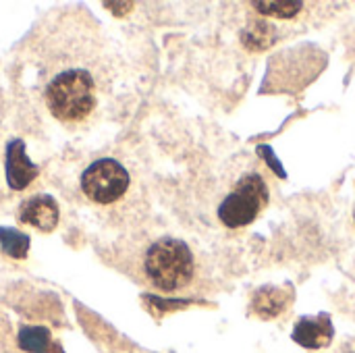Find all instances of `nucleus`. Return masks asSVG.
Wrapping results in <instances>:
<instances>
[{"label": "nucleus", "instance_id": "nucleus-1", "mask_svg": "<svg viewBox=\"0 0 355 353\" xmlns=\"http://www.w3.org/2000/svg\"><path fill=\"white\" fill-rule=\"evenodd\" d=\"M35 92L44 110L62 127H87L108 92V73L94 29L77 23L48 29L35 46Z\"/></svg>", "mask_w": 355, "mask_h": 353}, {"label": "nucleus", "instance_id": "nucleus-2", "mask_svg": "<svg viewBox=\"0 0 355 353\" xmlns=\"http://www.w3.org/2000/svg\"><path fill=\"white\" fill-rule=\"evenodd\" d=\"M133 275L150 289L175 295L196 283L198 258L183 239L160 235L141 246L133 258Z\"/></svg>", "mask_w": 355, "mask_h": 353}, {"label": "nucleus", "instance_id": "nucleus-3", "mask_svg": "<svg viewBox=\"0 0 355 353\" xmlns=\"http://www.w3.org/2000/svg\"><path fill=\"white\" fill-rule=\"evenodd\" d=\"M79 189L92 206L108 210L127 200L131 191V173L116 158H96L83 169Z\"/></svg>", "mask_w": 355, "mask_h": 353}, {"label": "nucleus", "instance_id": "nucleus-4", "mask_svg": "<svg viewBox=\"0 0 355 353\" xmlns=\"http://www.w3.org/2000/svg\"><path fill=\"white\" fill-rule=\"evenodd\" d=\"M270 191L260 173L243 175L218 206V221L227 229L252 225L268 206Z\"/></svg>", "mask_w": 355, "mask_h": 353}, {"label": "nucleus", "instance_id": "nucleus-5", "mask_svg": "<svg viewBox=\"0 0 355 353\" xmlns=\"http://www.w3.org/2000/svg\"><path fill=\"white\" fill-rule=\"evenodd\" d=\"M4 175L8 189L23 191L27 189L37 177L40 169L33 164L25 154V141L23 139H10L4 150Z\"/></svg>", "mask_w": 355, "mask_h": 353}, {"label": "nucleus", "instance_id": "nucleus-6", "mask_svg": "<svg viewBox=\"0 0 355 353\" xmlns=\"http://www.w3.org/2000/svg\"><path fill=\"white\" fill-rule=\"evenodd\" d=\"M19 221L37 229L40 233H52L60 221V208L56 200L48 193H37L21 202Z\"/></svg>", "mask_w": 355, "mask_h": 353}, {"label": "nucleus", "instance_id": "nucleus-7", "mask_svg": "<svg viewBox=\"0 0 355 353\" xmlns=\"http://www.w3.org/2000/svg\"><path fill=\"white\" fill-rule=\"evenodd\" d=\"M335 337V329L329 314L304 316L295 322L293 341L306 350H322L329 347Z\"/></svg>", "mask_w": 355, "mask_h": 353}, {"label": "nucleus", "instance_id": "nucleus-8", "mask_svg": "<svg viewBox=\"0 0 355 353\" xmlns=\"http://www.w3.org/2000/svg\"><path fill=\"white\" fill-rule=\"evenodd\" d=\"M291 302V287H262L252 298V312L264 320L277 318Z\"/></svg>", "mask_w": 355, "mask_h": 353}, {"label": "nucleus", "instance_id": "nucleus-9", "mask_svg": "<svg viewBox=\"0 0 355 353\" xmlns=\"http://www.w3.org/2000/svg\"><path fill=\"white\" fill-rule=\"evenodd\" d=\"M17 345L25 353H64L60 343L52 339L46 327L23 325L17 333Z\"/></svg>", "mask_w": 355, "mask_h": 353}, {"label": "nucleus", "instance_id": "nucleus-10", "mask_svg": "<svg viewBox=\"0 0 355 353\" xmlns=\"http://www.w3.org/2000/svg\"><path fill=\"white\" fill-rule=\"evenodd\" d=\"M29 235L12 229V227H0V250L12 258V260H25L29 254Z\"/></svg>", "mask_w": 355, "mask_h": 353}, {"label": "nucleus", "instance_id": "nucleus-11", "mask_svg": "<svg viewBox=\"0 0 355 353\" xmlns=\"http://www.w3.org/2000/svg\"><path fill=\"white\" fill-rule=\"evenodd\" d=\"M254 8L262 15H268V17H277V19H289V17H295L304 4L302 2H254Z\"/></svg>", "mask_w": 355, "mask_h": 353}, {"label": "nucleus", "instance_id": "nucleus-12", "mask_svg": "<svg viewBox=\"0 0 355 353\" xmlns=\"http://www.w3.org/2000/svg\"><path fill=\"white\" fill-rule=\"evenodd\" d=\"M17 337L12 333V327L8 318L0 312V353H17Z\"/></svg>", "mask_w": 355, "mask_h": 353}, {"label": "nucleus", "instance_id": "nucleus-13", "mask_svg": "<svg viewBox=\"0 0 355 353\" xmlns=\"http://www.w3.org/2000/svg\"><path fill=\"white\" fill-rule=\"evenodd\" d=\"M354 221H355V212H354Z\"/></svg>", "mask_w": 355, "mask_h": 353}]
</instances>
